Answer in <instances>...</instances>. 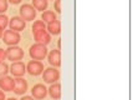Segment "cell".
<instances>
[{"label": "cell", "instance_id": "obj_1", "mask_svg": "<svg viewBox=\"0 0 133 100\" xmlns=\"http://www.w3.org/2000/svg\"><path fill=\"white\" fill-rule=\"evenodd\" d=\"M29 54L31 56L32 60H42L45 59L47 56V49H46V45H42V44H39L36 43L34 45L30 46V50H29Z\"/></svg>", "mask_w": 133, "mask_h": 100}, {"label": "cell", "instance_id": "obj_2", "mask_svg": "<svg viewBox=\"0 0 133 100\" xmlns=\"http://www.w3.org/2000/svg\"><path fill=\"white\" fill-rule=\"evenodd\" d=\"M19 11H20V18L24 21H31V20H35V18H36V9L30 4L21 5Z\"/></svg>", "mask_w": 133, "mask_h": 100}, {"label": "cell", "instance_id": "obj_3", "mask_svg": "<svg viewBox=\"0 0 133 100\" xmlns=\"http://www.w3.org/2000/svg\"><path fill=\"white\" fill-rule=\"evenodd\" d=\"M20 39L21 36L17 31H14V30H6L3 33V41L5 43L6 45L9 46H15L20 43Z\"/></svg>", "mask_w": 133, "mask_h": 100}, {"label": "cell", "instance_id": "obj_4", "mask_svg": "<svg viewBox=\"0 0 133 100\" xmlns=\"http://www.w3.org/2000/svg\"><path fill=\"white\" fill-rule=\"evenodd\" d=\"M42 79L45 83H49V84H54L56 83L60 79V71L56 69V68H47L45 70L42 71Z\"/></svg>", "mask_w": 133, "mask_h": 100}, {"label": "cell", "instance_id": "obj_5", "mask_svg": "<svg viewBox=\"0 0 133 100\" xmlns=\"http://www.w3.org/2000/svg\"><path fill=\"white\" fill-rule=\"evenodd\" d=\"M6 58L9 60L14 61H19L24 58V50L19 46H10L9 49H6Z\"/></svg>", "mask_w": 133, "mask_h": 100}, {"label": "cell", "instance_id": "obj_6", "mask_svg": "<svg viewBox=\"0 0 133 100\" xmlns=\"http://www.w3.org/2000/svg\"><path fill=\"white\" fill-rule=\"evenodd\" d=\"M26 71L29 73L30 75L37 77V75L42 74V71H44V65H42V63L39 61V60H31V61H29V64L26 66Z\"/></svg>", "mask_w": 133, "mask_h": 100}, {"label": "cell", "instance_id": "obj_7", "mask_svg": "<svg viewBox=\"0 0 133 100\" xmlns=\"http://www.w3.org/2000/svg\"><path fill=\"white\" fill-rule=\"evenodd\" d=\"M34 38H35V40H36V43L42 44V45H47V44H50V41H51V35L47 33L46 29H41V30L35 31Z\"/></svg>", "mask_w": 133, "mask_h": 100}, {"label": "cell", "instance_id": "obj_8", "mask_svg": "<svg viewBox=\"0 0 133 100\" xmlns=\"http://www.w3.org/2000/svg\"><path fill=\"white\" fill-rule=\"evenodd\" d=\"M28 90V83L25 79L23 78H17V79H14V89L12 91L16 95H23L26 93Z\"/></svg>", "mask_w": 133, "mask_h": 100}, {"label": "cell", "instance_id": "obj_9", "mask_svg": "<svg viewBox=\"0 0 133 100\" xmlns=\"http://www.w3.org/2000/svg\"><path fill=\"white\" fill-rule=\"evenodd\" d=\"M9 71L11 73L14 77L21 78L26 73V66L21 61H14L11 64V66H9Z\"/></svg>", "mask_w": 133, "mask_h": 100}, {"label": "cell", "instance_id": "obj_10", "mask_svg": "<svg viewBox=\"0 0 133 100\" xmlns=\"http://www.w3.org/2000/svg\"><path fill=\"white\" fill-rule=\"evenodd\" d=\"M31 94H32V98H35V99H37V100H41L46 96L47 89L45 88L44 84H36L31 89Z\"/></svg>", "mask_w": 133, "mask_h": 100}, {"label": "cell", "instance_id": "obj_11", "mask_svg": "<svg viewBox=\"0 0 133 100\" xmlns=\"http://www.w3.org/2000/svg\"><path fill=\"white\" fill-rule=\"evenodd\" d=\"M9 26H10V30H14V31H21V30L25 29L26 26V23L24 21L20 16H14L9 20Z\"/></svg>", "mask_w": 133, "mask_h": 100}, {"label": "cell", "instance_id": "obj_12", "mask_svg": "<svg viewBox=\"0 0 133 100\" xmlns=\"http://www.w3.org/2000/svg\"><path fill=\"white\" fill-rule=\"evenodd\" d=\"M47 60H49V64L51 66L58 68L61 65V53H60V50H51L47 55Z\"/></svg>", "mask_w": 133, "mask_h": 100}, {"label": "cell", "instance_id": "obj_13", "mask_svg": "<svg viewBox=\"0 0 133 100\" xmlns=\"http://www.w3.org/2000/svg\"><path fill=\"white\" fill-rule=\"evenodd\" d=\"M0 89L4 91H12L14 89V79L11 77H1L0 78Z\"/></svg>", "mask_w": 133, "mask_h": 100}, {"label": "cell", "instance_id": "obj_14", "mask_svg": "<svg viewBox=\"0 0 133 100\" xmlns=\"http://www.w3.org/2000/svg\"><path fill=\"white\" fill-rule=\"evenodd\" d=\"M60 31H61V23L58 21L57 19L47 24V33L50 35H58Z\"/></svg>", "mask_w": 133, "mask_h": 100}, {"label": "cell", "instance_id": "obj_15", "mask_svg": "<svg viewBox=\"0 0 133 100\" xmlns=\"http://www.w3.org/2000/svg\"><path fill=\"white\" fill-rule=\"evenodd\" d=\"M49 90V94L51 96L52 99L57 100L61 98V85L58 84V83H54L50 85V88L47 89Z\"/></svg>", "mask_w": 133, "mask_h": 100}, {"label": "cell", "instance_id": "obj_16", "mask_svg": "<svg viewBox=\"0 0 133 100\" xmlns=\"http://www.w3.org/2000/svg\"><path fill=\"white\" fill-rule=\"evenodd\" d=\"M41 20L44 23H51L54 20H56V14L54 11H50V10H46V11H42L41 14Z\"/></svg>", "mask_w": 133, "mask_h": 100}, {"label": "cell", "instance_id": "obj_17", "mask_svg": "<svg viewBox=\"0 0 133 100\" xmlns=\"http://www.w3.org/2000/svg\"><path fill=\"white\" fill-rule=\"evenodd\" d=\"M47 0H32V6H34L36 10H40L44 11L47 9Z\"/></svg>", "mask_w": 133, "mask_h": 100}, {"label": "cell", "instance_id": "obj_18", "mask_svg": "<svg viewBox=\"0 0 133 100\" xmlns=\"http://www.w3.org/2000/svg\"><path fill=\"white\" fill-rule=\"evenodd\" d=\"M32 34H34L35 31H37V30H41V29H46V25H45V23L42 21V20H36V21H34V24H32Z\"/></svg>", "mask_w": 133, "mask_h": 100}, {"label": "cell", "instance_id": "obj_19", "mask_svg": "<svg viewBox=\"0 0 133 100\" xmlns=\"http://www.w3.org/2000/svg\"><path fill=\"white\" fill-rule=\"evenodd\" d=\"M8 25H9V18L5 14H0V28L4 30Z\"/></svg>", "mask_w": 133, "mask_h": 100}, {"label": "cell", "instance_id": "obj_20", "mask_svg": "<svg viewBox=\"0 0 133 100\" xmlns=\"http://www.w3.org/2000/svg\"><path fill=\"white\" fill-rule=\"evenodd\" d=\"M9 73V65L6 63H0V78L1 77H5L6 74Z\"/></svg>", "mask_w": 133, "mask_h": 100}, {"label": "cell", "instance_id": "obj_21", "mask_svg": "<svg viewBox=\"0 0 133 100\" xmlns=\"http://www.w3.org/2000/svg\"><path fill=\"white\" fill-rule=\"evenodd\" d=\"M8 10V0H0V14H4Z\"/></svg>", "mask_w": 133, "mask_h": 100}, {"label": "cell", "instance_id": "obj_22", "mask_svg": "<svg viewBox=\"0 0 133 100\" xmlns=\"http://www.w3.org/2000/svg\"><path fill=\"white\" fill-rule=\"evenodd\" d=\"M54 6H55V10H56V13H61V0H55Z\"/></svg>", "mask_w": 133, "mask_h": 100}, {"label": "cell", "instance_id": "obj_23", "mask_svg": "<svg viewBox=\"0 0 133 100\" xmlns=\"http://www.w3.org/2000/svg\"><path fill=\"white\" fill-rule=\"evenodd\" d=\"M5 59H6V50L0 48V63H3Z\"/></svg>", "mask_w": 133, "mask_h": 100}, {"label": "cell", "instance_id": "obj_24", "mask_svg": "<svg viewBox=\"0 0 133 100\" xmlns=\"http://www.w3.org/2000/svg\"><path fill=\"white\" fill-rule=\"evenodd\" d=\"M9 3H11V4H14V5H16V4H20L21 3V0H8Z\"/></svg>", "mask_w": 133, "mask_h": 100}, {"label": "cell", "instance_id": "obj_25", "mask_svg": "<svg viewBox=\"0 0 133 100\" xmlns=\"http://www.w3.org/2000/svg\"><path fill=\"white\" fill-rule=\"evenodd\" d=\"M20 100H34V98L32 96H23Z\"/></svg>", "mask_w": 133, "mask_h": 100}, {"label": "cell", "instance_id": "obj_26", "mask_svg": "<svg viewBox=\"0 0 133 100\" xmlns=\"http://www.w3.org/2000/svg\"><path fill=\"white\" fill-rule=\"evenodd\" d=\"M0 100H5V95H4V91L0 90Z\"/></svg>", "mask_w": 133, "mask_h": 100}, {"label": "cell", "instance_id": "obj_27", "mask_svg": "<svg viewBox=\"0 0 133 100\" xmlns=\"http://www.w3.org/2000/svg\"><path fill=\"white\" fill-rule=\"evenodd\" d=\"M3 33H4V30H3L1 28H0V39L3 38Z\"/></svg>", "mask_w": 133, "mask_h": 100}, {"label": "cell", "instance_id": "obj_28", "mask_svg": "<svg viewBox=\"0 0 133 100\" xmlns=\"http://www.w3.org/2000/svg\"><path fill=\"white\" fill-rule=\"evenodd\" d=\"M8 100H16V99H14V98H10V99H8Z\"/></svg>", "mask_w": 133, "mask_h": 100}, {"label": "cell", "instance_id": "obj_29", "mask_svg": "<svg viewBox=\"0 0 133 100\" xmlns=\"http://www.w3.org/2000/svg\"><path fill=\"white\" fill-rule=\"evenodd\" d=\"M52 1H54V0H52Z\"/></svg>", "mask_w": 133, "mask_h": 100}]
</instances>
